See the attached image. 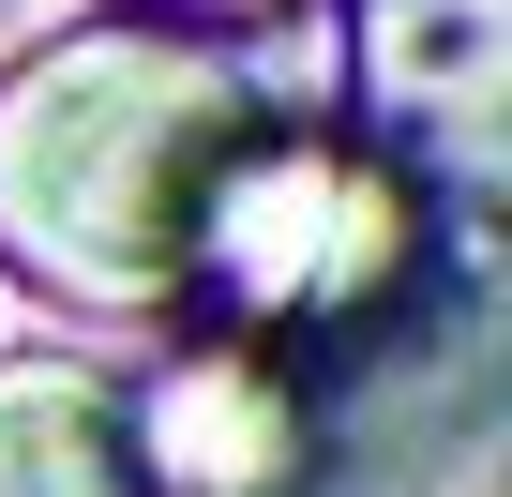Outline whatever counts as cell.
<instances>
[{"mask_svg":"<svg viewBox=\"0 0 512 497\" xmlns=\"http://www.w3.org/2000/svg\"><path fill=\"white\" fill-rule=\"evenodd\" d=\"M0 497H151L106 362H61V347L0 362Z\"/></svg>","mask_w":512,"mask_h":497,"instance_id":"277c9868","label":"cell"},{"mask_svg":"<svg viewBox=\"0 0 512 497\" xmlns=\"http://www.w3.org/2000/svg\"><path fill=\"white\" fill-rule=\"evenodd\" d=\"M272 136L241 46L166 16H76L0 61V272L61 317H181L211 181Z\"/></svg>","mask_w":512,"mask_h":497,"instance_id":"6da1fadb","label":"cell"},{"mask_svg":"<svg viewBox=\"0 0 512 497\" xmlns=\"http://www.w3.org/2000/svg\"><path fill=\"white\" fill-rule=\"evenodd\" d=\"M422 257V196L407 166L347 151V136H256L226 181H211V226H196V272H181V317L226 332V347H272V362H317L347 332L392 317Z\"/></svg>","mask_w":512,"mask_h":497,"instance_id":"7a4b0ae2","label":"cell"},{"mask_svg":"<svg viewBox=\"0 0 512 497\" xmlns=\"http://www.w3.org/2000/svg\"><path fill=\"white\" fill-rule=\"evenodd\" d=\"M151 497H287L302 482V362L196 332L151 392H121Z\"/></svg>","mask_w":512,"mask_h":497,"instance_id":"3957f363","label":"cell"},{"mask_svg":"<svg viewBox=\"0 0 512 497\" xmlns=\"http://www.w3.org/2000/svg\"><path fill=\"white\" fill-rule=\"evenodd\" d=\"M136 16H166V31H211V46H226V31H272V16H302V0H136Z\"/></svg>","mask_w":512,"mask_h":497,"instance_id":"5b68a950","label":"cell"}]
</instances>
